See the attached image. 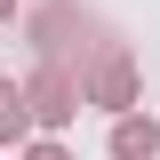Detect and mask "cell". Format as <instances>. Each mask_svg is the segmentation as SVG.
Segmentation results:
<instances>
[{
    "mask_svg": "<svg viewBox=\"0 0 160 160\" xmlns=\"http://www.w3.org/2000/svg\"><path fill=\"white\" fill-rule=\"evenodd\" d=\"M152 144H160L152 120H120V128H112V152H120V160H152Z\"/></svg>",
    "mask_w": 160,
    "mask_h": 160,
    "instance_id": "obj_1",
    "label": "cell"
},
{
    "mask_svg": "<svg viewBox=\"0 0 160 160\" xmlns=\"http://www.w3.org/2000/svg\"><path fill=\"white\" fill-rule=\"evenodd\" d=\"M32 160H64V152H56V144H40V152H32Z\"/></svg>",
    "mask_w": 160,
    "mask_h": 160,
    "instance_id": "obj_3",
    "label": "cell"
},
{
    "mask_svg": "<svg viewBox=\"0 0 160 160\" xmlns=\"http://www.w3.org/2000/svg\"><path fill=\"white\" fill-rule=\"evenodd\" d=\"M16 120H24V112H16V96L0 88V128H16Z\"/></svg>",
    "mask_w": 160,
    "mask_h": 160,
    "instance_id": "obj_2",
    "label": "cell"
}]
</instances>
